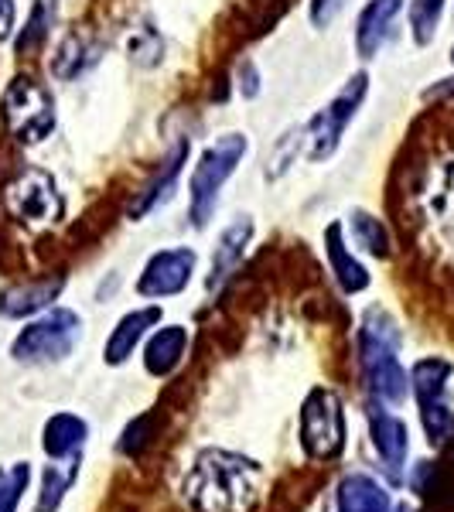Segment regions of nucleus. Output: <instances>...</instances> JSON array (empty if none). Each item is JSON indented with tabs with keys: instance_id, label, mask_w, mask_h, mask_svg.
<instances>
[{
	"instance_id": "1",
	"label": "nucleus",
	"mask_w": 454,
	"mask_h": 512,
	"mask_svg": "<svg viewBox=\"0 0 454 512\" xmlns=\"http://www.w3.org/2000/svg\"><path fill=\"white\" fill-rule=\"evenodd\" d=\"M260 482L257 461L209 448L198 454L185 478V499L198 512H250L260 499Z\"/></svg>"
},
{
	"instance_id": "2",
	"label": "nucleus",
	"mask_w": 454,
	"mask_h": 512,
	"mask_svg": "<svg viewBox=\"0 0 454 512\" xmlns=\"http://www.w3.org/2000/svg\"><path fill=\"white\" fill-rule=\"evenodd\" d=\"M396 345H400V335H396L393 318L386 311L373 308L362 321L359 355L369 390L383 403H400L407 396V373H403L400 359H396Z\"/></svg>"
},
{
	"instance_id": "3",
	"label": "nucleus",
	"mask_w": 454,
	"mask_h": 512,
	"mask_svg": "<svg viewBox=\"0 0 454 512\" xmlns=\"http://www.w3.org/2000/svg\"><path fill=\"white\" fill-rule=\"evenodd\" d=\"M246 147L250 144H246L243 134H226V137H219L216 144L205 147L202 161L195 164L192 181H188V192H192V222L198 229L212 219L222 185L233 178L239 161L246 158Z\"/></svg>"
},
{
	"instance_id": "4",
	"label": "nucleus",
	"mask_w": 454,
	"mask_h": 512,
	"mask_svg": "<svg viewBox=\"0 0 454 512\" xmlns=\"http://www.w3.org/2000/svg\"><path fill=\"white\" fill-rule=\"evenodd\" d=\"M4 123L21 144H41L55 130V99L38 79L18 76L0 99Z\"/></svg>"
},
{
	"instance_id": "5",
	"label": "nucleus",
	"mask_w": 454,
	"mask_h": 512,
	"mask_svg": "<svg viewBox=\"0 0 454 512\" xmlns=\"http://www.w3.org/2000/svg\"><path fill=\"white\" fill-rule=\"evenodd\" d=\"M79 328H82V321L76 311L55 308L52 315L38 318L35 325H28L14 338L11 355L18 362H59L76 349Z\"/></svg>"
},
{
	"instance_id": "6",
	"label": "nucleus",
	"mask_w": 454,
	"mask_h": 512,
	"mask_svg": "<svg viewBox=\"0 0 454 512\" xmlns=\"http://www.w3.org/2000/svg\"><path fill=\"white\" fill-rule=\"evenodd\" d=\"M366 89H369V79L362 76V72H356V76L342 86V93H338L321 113H315V120L304 127V140H308V158L311 161L332 158L338 140H342V134H345V127H349V120L356 117L362 99H366Z\"/></svg>"
},
{
	"instance_id": "7",
	"label": "nucleus",
	"mask_w": 454,
	"mask_h": 512,
	"mask_svg": "<svg viewBox=\"0 0 454 512\" xmlns=\"http://www.w3.org/2000/svg\"><path fill=\"white\" fill-rule=\"evenodd\" d=\"M301 444L318 461H328L342 451L345 414H342V400L332 390L308 393V400L301 407Z\"/></svg>"
},
{
	"instance_id": "8",
	"label": "nucleus",
	"mask_w": 454,
	"mask_h": 512,
	"mask_svg": "<svg viewBox=\"0 0 454 512\" xmlns=\"http://www.w3.org/2000/svg\"><path fill=\"white\" fill-rule=\"evenodd\" d=\"M7 209H11L14 219H21L24 226H52V222L62 219V195L59 185L48 171L41 168H28L21 171L18 178L7 185Z\"/></svg>"
},
{
	"instance_id": "9",
	"label": "nucleus",
	"mask_w": 454,
	"mask_h": 512,
	"mask_svg": "<svg viewBox=\"0 0 454 512\" xmlns=\"http://www.w3.org/2000/svg\"><path fill=\"white\" fill-rule=\"evenodd\" d=\"M448 379H451V362L448 359H420L410 373L414 383L420 417H424V431L431 437V444L448 441L451 434V403H448Z\"/></svg>"
},
{
	"instance_id": "10",
	"label": "nucleus",
	"mask_w": 454,
	"mask_h": 512,
	"mask_svg": "<svg viewBox=\"0 0 454 512\" xmlns=\"http://www.w3.org/2000/svg\"><path fill=\"white\" fill-rule=\"evenodd\" d=\"M195 253L192 250H161L147 260L144 274L137 280V291L144 297H171L181 294L192 280Z\"/></svg>"
},
{
	"instance_id": "11",
	"label": "nucleus",
	"mask_w": 454,
	"mask_h": 512,
	"mask_svg": "<svg viewBox=\"0 0 454 512\" xmlns=\"http://www.w3.org/2000/svg\"><path fill=\"white\" fill-rule=\"evenodd\" d=\"M188 161V144L185 140H178L175 147H171V154L161 161V168L154 171V178L147 181L144 188H140V195L134 198V205H130V219H144L147 212H154L158 205H164L175 192L178 178H181V164Z\"/></svg>"
},
{
	"instance_id": "12",
	"label": "nucleus",
	"mask_w": 454,
	"mask_h": 512,
	"mask_svg": "<svg viewBox=\"0 0 454 512\" xmlns=\"http://www.w3.org/2000/svg\"><path fill=\"white\" fill-rule=\"evenodd\" d=\"M99 55H103V45H99L96 38H89L86 31H69L52 55V76L62 82L86 76L99 62Z\"/></svg>"
},
{
	"instance_id": "13",
	"label": "nucleus",
	"mask_w": 454,
	"mask_h": 512,
	"mask_svg": "<svg viewBox=\"0 0 454 512\" xmlns=\"http://www.w3.org/2000/svg\"><path fill=\"white\" fill-rule=\"evenodd\" d=\"M369 424H373V444H376L379 458H383L386 472H390L393 478H400V468H403V461H407V444H410L407 441V424L383 407L369 410Z\"/></svg>"
},
{
	"instance_id": "14",
	"label": "nucleus",
	"mask_w": 454,
	"mask_h": 512,
	"mask_svg": "<svg viewBox=\"0 0 454 512\" xmlns=\"http://www.w3.org/2000/svg\"><path fill=\"white\" fill-rule=\"evenodd\" d=\"M403 11V0H369L359 14L356 24V48L362 59H373V55L383 48L386 35H390L396 14Z\"/></svg>"
},
{
	"instance_id": "15",
	"label": "nucleus",
	"mask_w": 454,
	"mask_h": 512,
	"mask_svg": "<svg viewBox=\"0 0 454 512\" xmlns=\"http://www.w3.org/2000/svg\"><path fill=\"white\" fill-rule=\"evenodd\" d=\"M253 236V222L250 219H236L233 226L222 229L219 236V246H216V256H212V274H209V291H219L229 277L239 270L243 263V253H246V243Z\"/></svg>"
},
{
	"instance_id": "16",
	"label": "nucleus",
	"mask_w": 454,
	"mask_h": 512,
	"mask_svg": "<svg viewBox=\"0 0 454 512\" xmlns=\"http://www.w3.org/2000/svg\"><path fill=\"white\" fill-rule=\"evenodd\" d=\"M59 294H62V277L4 287V291H0V315L4 318H28V315H35V311L48 308Z\"/></svg>"
},
{
	"instance_id": "17",
	"label": "nucleus",
	"mask_w": 454,
	"mask_h": 512,
	"mask_svg": "<svg viewBox=\"0 0 454 512\" xmlns=\"http://www.w3.org/2000/svg\"><path fill=\"white\" fill-rule=\"evenodd\" d=\"M161 321V311L158 308H140V311H130V315H123L117 321V328H113V335L106 338V362L110 366H120V362H127L134 349L140 345V338L147 335V328L158 325Z\"/></svg>"
},
{
	"instance_id": "18",
	"label": "nucleus",
	"mask_w": 454,
	"mask_h": 512,
	"mask_svg": "<svg viewBox=\"0 0 454 512\" xmlns=\"http://www.w3.org/2000/svg\"><path fill=\"white\" fill-rule=\"evenodd\" d=\"M325 250H328V263H332V274H335L338 284H342V291H349V294L366 291L369 274H366V267H362L356 256L345 250L342 226H338V222H332V226L325 229Z\"/></svg>"
},
{
	"instance_id": "19",
	"label": "nucleus",
	"mask_w": 454,
	"mask_h": 512,
	"mask_svg": "<svg viewBox=\"0 0 454 512\" xmlns=\"http://www.w3.org/2000/svg\"><path fill=\"white\" fill-rule=\"evenodd\" d=\"M185 345H188V332L181 325H168L161 328L158 335L147 342V352H144V366L151 376H168L175 373V366L185 355Z\"/></svg>"
},
{
	"instance_id": "20",
	"label": "nucleus",
	"mask_w": 454,
	"mask_h": 512,
	"mask_svg": "<svg viewBox=\"0 0 454 512\" xmlns=\"http://www.w3.org/2000/svg\"><path fill=\"white\" fill-rule=\"evenodd\" d=\"M338 512H390V495L369 475H349L338 489Z\"/></svg>"
},
{
	"instance_id": "21",
	"label": "nucleus",
	"mask_w": 454,
	"mask_h": 512,
	"mask_svg": "<svg viewBox=\"0 0 454 512\" xmlns=\"http://www.w3.org/2000/svg\"><path fill=\"white\" fill-rule=\"evenodd\" d=\"M86 434H89L86 420H79V417H72V414H55L45 424V451L52 454L55 461L69 458V454H76L82 448Z\"/></svg>"
},
{
	"instance_id": "22",
	"label": "nucleus",
	"mask_w": 454,
	"mask_h": 512,
	"mask_svg": "<svg viewBox=\"0 0 454 512\" xmlns=\"http://www.w3.org/2000/svg\"><path fill=\"white\" fill-rule=\"evenodd\" d=\"M127 55H130V62L144 65V69H151V65H158L164 59V41L151 21L137 24L127 35Z\"/></svg>"
},
{
	"instance_id": "23",
	"label": "nucleus",
	"mask_w": 454,
	"mask_h": 512,
	"mask_svg": "<svg viewBox=\"0 0 454 512\" xmlns=\"http://www.w3.org/2000/svg\"><path fill=\"white\" fill-rule=\"evenodd\" d=\"M352 236L366 253L373 256H390V233L379 219H373L369 212H352Z\"/></svg>"
},
{
	"instance_id": "24",
	"label": "nucleus",
	"mask_w": 454,
	"mask_h": 512,
	"mask_svg": "<svg viewBox=\"0 0 454 512\" xmlns=\"http://www.w3.org/2000/svg\"><path fill=\"white\" fill-rule=\"evenodd\" d=\"M441 14H444V0H414V7H410V28H414L417 45H427L434 38Z\"/></svg>"
},
{
	"instance_id": "25",
	"label": "nucleus",
	"mask_w": 454,
	"mask_h": 512,
	"mask_svg": "<svg viewBox=\"0 0 454 512\" xmlns=\"http://www.w3.org/2000/svg\"><path fill=\"white\" fill-rule=\"evenodd\" d=\"M76 472L79 468L72 465L69 472H59V468H48L45 472V489H41V499H38V509L35 512H55L59 509V502H62V495H65V489L72 485V478H76Z\"/></svg>"
},
{
	"instance_id": "26",
	"label": "nucleus",
	"mask_w": 454,
	"mask_h": 512,
	"mask_svg": "<svg viewBox=\"0 0 454 512\" xmlns=\"http://www.w3.org/2000/svg\"><path fill=\"white\" fill-rule=\"evenodd\" d=\"M31 478L28 465H11L7 472H0V512H14L21 502V492Z\"/></svg>"
},
{
	"instance_id": "27",
	"label": "nucleus",
	"mask_w": 454,
	"mask_h": 512,
	"mask_svg": "<svg viewBox=\"0 0 454 512\" xmlns=\"http://www.w3.org/2000/svg\"><path fill=\"white\" fill-rule=\"evenodd\" d=\"M48 24H52V14H48L45 0H41V4H35V11H31L28 28H24V31H21V38H18V52H21V55L35 52L41 41L48 38Z\"/></svg>"
},
{
	"instance_id": "28",
	"label": "nucleus",
	"mask_w": 454,
	"mask_h": 512,
	"mask_svg": "<svg viewBox=\"0 0 454 512\" xmlns=\"http://www.w3.org/2000/svg\"><path fill=\"white\" fill-rule=\"evenodd\" d=\"M345 4L349 0H311V21H315V28H328L342 14Z\"/></svg>"
},
{
	"instance_id": "29",
	"label": "nucleus",
	"mask_w": 454,
	"mask_h": 512,
	"mask_svg": "<svg viewBox=\"0 0 454 512\" xmlns=\"http://www.w3.org/2000/svg\"><path fill=\"white\" fill-rule=\"evenodd\" d=\"M239 93L246 99H253L260 93V76H257V69H253V62H246L243 69H239Z\"/></svg>"
},
{
	"instance_id": "30",
	"label": "nucleus",
	"mask_w": 454,
	"mask_h": 512,
	"mask_svg": "<svg viewBox=\"0 0 454 512\" xmlns=\"http://www.w3.org/2000/svg\"><path fill=\"white\" fill-rule=\"evenodd\" d=\"M14 0H0V41L4 38H11V31H14Z\"/></svg>"
},
{
	"instance_id": "31",
	"label": "nucleus",
	"mask_w": 454,
	"mask_h": 512,
	"mask_svg": "<svg viewBox=\"0 0 454 512\" xmlns=\"http://www.w3.org/2000/svg\"><path fill=\"white\" fill-rule=\"evenodd\" d=\"M441 96H454V79H444L427 89V99H441Z\"/></svg>"
},
{
	"instance_id": "32",
	"label": "nucleus",
	"mask_w": 454,
	"mask_h": 512,
	"mask_svg": "<svg viewBox=\"0 0 454 512\" xmlns=\"http://www.w3.org/2000/svg\"><path fill=\"white\" fill-rule=\"evenodd\" d=\"M396 512H410V509H407V506H400V509H396Z\"/></svg>"
},
{
	"instance_id": "33",
	"label": "nucleus",
	"mask_w": 454,
	"mask_h": 512,
	"mask_svg": "<svg viewBox=\"0 0 454 512\" xmlns=\"http://www.w3.org/2000/svg\"><path fill=\"white\" fill-rule=\"evenodd\" d=\"M451 59H454V52H451Z\"/></svg>"
}]
</instances>
